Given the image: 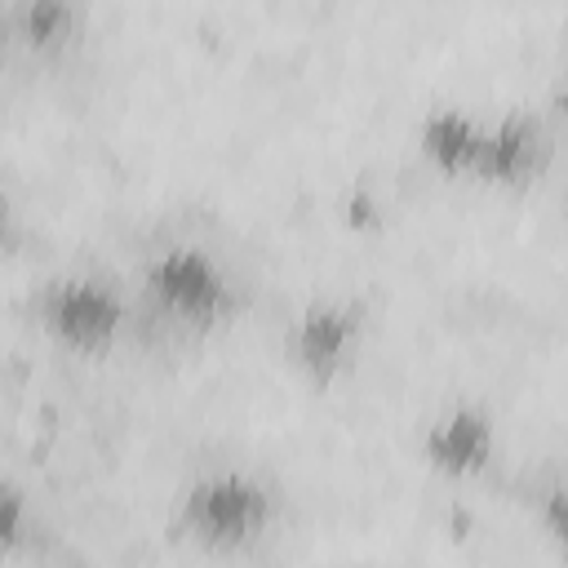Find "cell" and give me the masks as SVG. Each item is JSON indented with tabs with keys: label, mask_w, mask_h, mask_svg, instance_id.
I'll use <instances>...</instances> for the list:
<instances>
[{
	"label": "cell",
	"mask_w": 568,
	"mask_h": 568,
	"mask_svg": "<svg viewBox=\"0 0 568 568\" xmlns=\"http://www.w3.org/2000/svg\"><path fill=\"white\" fill-rule=\"evenodd\" d=\"M36 532H40V524H36L31 493L0 475V559H13L22 550H31Z\"/></svg>",
	"instance_id": "cell-9"
},
{
	"label": "cell",
	"mask_w": 568,
	"mask_h": 568,
	"mask_svg": "<svg viewBox=\"0 0 568 568\" xmlns=\"http://www.w3.org/2000/svg\"><path fill=\"white\" fill-rule=\"evenodd\" d=\"M142 302L173 333H217L244 306L226 262L191 240H169L142 262Z\"/></svg>",
	"instance_id": "cell-2"
},
{
	"label": "cell",
	"mask_w": 568,
	"mask_h": 568,
	"mask_svg": "<svg viewBox=\"0 0 568 568\" xmlns=\"http://www.w3.org/2000/svg\"><path fill=\"white\" fill-rule=\"evenodd\" d=\"M550 129L532 111H506L501 120H484L479 155L470 182L497 186V191H519L532 186L546 164H550Z\"/></svg>",
	"instance_id": "cell-6"
},
{
	"label": "cell",
	"mask_w": 568,
	"mask_h": 568,
	"mask_svg": "<svg viewBox=\"0 0 568 568\" xmlns=\"http://www.w3.org/2000/svg\"><path fill=\"white\" fill-rule=\"evenodd\" d=\"M417 453H422L426 470H435L444 479H457V484L484 479L497 466V453H501L497 422H493L488 408L457 399V404H448L444 413H435L426 422Z\"/></svg>",
	"instance_id": "cell-5"
},
{
	"label": "cell",
	"mask_w": 568,
	"mask_h": 568,
	"mask_svg": "<svg viewBox=\"0 0 568 568\" xmlns=\"http://www.w3.org/2000/svg\"><path fill=\"white\" fill-rule=\"evenodd\" d=\"M364 337L368 306L359 297H311L284 333V355L311 390H333L351 373Z\"/></svg>",
	"instance_id": "cell-4"
},
{
	"label": "cell",
	"mask_w": 568,
	"mask_h": 568,
	"mask_svg": "<svg viewBox=\"0 0 568 568\" xmlns=\"http://www.w3.org/2000/svg\"><path fill=\"white\" fill-rule=\"evenodd\" d=\"M27 320L36 333L75 355V359H98L115 351V342L129 328V297L120 293L115 280L98 271H62L49 275L31 288L27 297Z\"/></svg>",
	"instance_id": "cell-3"
},
{
	"label": "cell",
	"mask_w": 568,
	"mask_h": 568,
	"mask_svg": "<svg viewBox=\"0 0 568 568\" xmlns=\"http://www.w3.org/2000/svg\"><path fill=\"white\" fill-rule=\"evenodd\" d=\"M18 244H22V213H18V204L9 200V191L0 186V257L18 253Z\"/></svg>",
	"instance_id": "cell-10"
},
{
	"label": "cell",
	"mask_w": 568,
	"mask_h": 568,
	"mask_svg": "<svg viewBox=\"0 0 568 568\" xmlns=\"http://www.w3.org/2000/svg\"><path fill=\"white\" fill-rule=\"evenodd\" d=\"M0 44H4V22H0Z\"/></svg>",
	"instance_id": "cell-11"
},
{
	"label": "cell",
	"mask_w": 568,
	"mask_h": 568,
	"mask_svg": "<svg viewBox=\"0 0 568 568\" xmlns=\"http://www.w3.org/2000/svg\"><path fill=\"white\" fill-rule=\"evenodd\" d=\"M479 138H484V120L462 111V106H430L417 124V151L422 160L453 182H470L475 173V155H479Z\"/></svg>",
	"instance_id": "cell-7"
},
{
	"label": "cell",
	"mask_w": 568,
	"mask_h": 568,
	"mask_svg": "<svg viewBox=\"0 0 568 568\" xmlns=\"http://www.w3.org/2000/svg\"><path fill=\"white\" fill-rule=\"evenodd\" d=\"M80 27H84V0H18L4 22L9 40L36 58H53L71 49Z\"/></svg>",
	"instance_id": "cell-8"
},
{
	"label": "cell",
	"mask_w": 568,
	"mask_h": 568,
	"mask_svg": "<svg viewBox=\"0 0 568 568\" xmlns=\"http://www.w3.org/2000/svg\"><path fill=\"white\" fill-rule=\"evenodd\" d=\"M280 493L266 475L217 466L195 475L173 501V537L200 555H253L275 537Z\"/></svg>",
	"instance_id": "cell-1"
}]
</instances>
